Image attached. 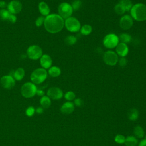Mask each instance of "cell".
<instances>
[{"mask_svg": "<svg viewBox=\"0 0 146 146\" xmlns=\"http://www.w3.org/2000/svg\"><path fill=\"white\" fill-rule=\"evenodd\" d=\"M44 26L48 32L55 34L60 32L64 26V21L58 14H51L45 17Z\"/></svg>", "mask_w": 146, "mask_h": 146, "instance_id": "6da1fadb", "label": "cell"}, {"mask_svg": "<svg viewBox=\"0 0 146 146\" xmlns=\"http://www.w3.org/2000/svg\"><path fill=\"white\" fill-rule=\"evenodd\" d=\"M103 60L106 64L113 66L117 63L119 57L115 52L111 50H108L104 53Z\"/></svg>", "mask_w": 146, "mask_h": 146, "instance_id": "ba28073f", "label": "cell"}, {"mask_svg": "<svg viewBox=\"0 0 146 146\" xmlns=\"http://www.w3.org/2000/svg\"><path fill=\"white\" fill-rule=\"evenodd\" d=\"M71 5L73 9V10L76 11L80 9V8L82 7V2L81 0H74Z\"/></svg>", "mask_w": 146, "mask_h": 146, "instance_id": "f546056e", "label": "cell"}, {"mask_svg": "<svg viewBox=\"0 0 146 146\" xmlns=\"http://www.w3.org/2000/svg\"><path fill=\"white\" fill-rule=\"evenodd\" d=\"M133 133L135 136L137 138L141 139L144 136V131L140 125H137L134 128Z\"/></svg>", "mask_w": 146, "mask_h": 146, "instance_id": "7402d4cb", "label": "cell"}, {"mask_svg": "<svg viewBox=\"0 0 146 146\" xmlns=\"http://www.w3.org/2000/svg\"><path fill=\"white\" fill-rule=\"evenodd\" d=\"M131 16L136 21H146V5L142 3H136L130 10Z\"/></svg>", "mask_w": 146, "mask_h": 146, "instance_id": "7a4b0ae2", "label": "cell"}, {"mask_svg": "<svg viewBox=\"0 0 146 146\" xmlns=\"http://www.w3.org/2000/svg\"><path fill=\"white\" fill-rule=\"evenodd\" d=\"M119 43V36L114 33H110L107 34L103 39V44L104 46L108 49L115 48Z\"/></svg>", "mask_w": 146, "mask_h": 146, "instance_id": "277c9868", "label": "cell"}, {"mask_svg": "<svg viewBox=\"0 0 146 146\" xmlns=\"http://www.w3.org/2000/svg\"><path fill=\"white\" fill-rule=\"evenodd\" d=\"M133 24V19L129 15H124L119 21L120 27L124 30L131 29Z\"/></svg>", "mask_w": 146, "mask_h": 146, "instance_id": "30bf717a", "label": "cell"}, {"mask_svg": "<svg viewBox=\"0 0 146 146\" xmlns=\"http://www.w3.org/2000/svg\"><path fill=\"white\" fill-rule=\"evenodd\" d=\"M119 40L121 41V42L124 43H128L131 42L132 39V37L128 33H122L120 35L119 37Z\"/></svg>", "mask_w": 146, "mask_h": 146, "instance_id": "484cf974", "label": "cell"}, {"mask_svg": "<svg viewBox=\"0 0 146 146\" xmlns=\"http://www.w3.org/2000/svg\"><path fill=\"white\" fill-rule=\"evenodd\" d=\"M139 111L137 109L131 108L127 113L128 118L131 121H136L139 117Z\"/></svg>", "mask_w": 146, "mask_h": 146, "instance_id": "ffe728a7", "label": "cell"}, {"mask_svg": "<svg viewBox=\"0 0 146 146\" xmlns=\"http://www.w3.org/2000/svg\"><path fill=\"white\" fill-rule=\"evenodd\" d=\"M2 87L6 89H11L15 86V79L11 75H5L1 79Z\"/></svg>", "mask_w": 146, "mask_h": 146, "instance_id": "4fadbf2b", "label": "cell"}, {"mask_svg": "<svg viewBox=\"0 0 146 146\" xmlns=\"http://www.w3.org/2000/svg\"><path fill=\"white\" fill-rule=\"evenodd\" d=\"M114 10L115 11V13L119 15H123L125 13V10L124 9V8L123 7V6L120 3H117L115 7H114Z\"/></svg>", "mask_w": 146, "mask_h": 146, "instance_id": "f1b7e54d", "label": "cell"}, {"mask_svg": "<svg viewBox=\"0 0 146 146\" xmlns=\"http://www.w3.org/2000/svg\"><path fill=\"white\" fill-rule=\"evenodd\" d=\"M48 74L49 75H50L51 77L56 78L59 76L61 74V70L60 68L57 66H51L50 68H48Z\"/></svg>", "mask_w": 146, "mask_h": 146, "instance_id": "d6986e66", "label": "cell"}, {"mask_svg": "<svg viewBox=\"0 0 146 146\" xmlns=\"http://www.w3.org/2000/svg\"><path fill=\"white\" fill-rule=\"evenodd\" d=\"M73 9L71 5L67 2L61 3L58 8V14L63 18L67 19L71 17L73 13Z\"/></svg>", "mask_w": 146, "mask_h": 146, "instance_id": "52a82bcc", "label": "cell"}, {"mask_svg": "<svg viewBox=\"0 0 146 146\" xmlns=\"http://www.w3.org/2000/svg\"><path fill=\"white\" fill-rule=\"evenodd\" d=\"M7 10L12 14H17L19 13L22 9V5L20 1L17 0H13L10 1L7 5Z\"/></svg>", "mask_w": 146, "mask_h": 146, "instance_id": "8fae6325", "label": "cell"}, {"mask_svg": "<svg viewBox=\"0 0 146 146\" xmlns=\"http://www.w3.org/2000/svg\"><path fill=\"white\" fill-rule=\"evenodd\" d=\"M125 140V137L124 136L120 135V134H118L115 137V141L119 144H124Z\"/></svg>", "mask_w": 146, "mask_h": 146, "instance_id": "1f68e13d", "label": "cell"}, {"mask_svg": "<svg viewBox=\"0 0 146 146\" xmlns=\"http://www.w3.org/2000/svg\"><path fill=\"white\" fill-rule=\"evenodd\" d=\"M47 71L43 68H38L34 70L31 75L30 79L34 84H39L43 83L47 78Z\"/></svg>", "mask_w": 146, "mask_h": 146, "instance_id": "3957f363", "label": "cell"}, {"mask_svg": "<svg viewBox=\"0 0 146 146\" xmlns=\"http://www.w3.org/2000/svg\"><path fill=\"white\" fill-rule=\"evenodd\" d=\"M92 31V27L91 25L88 24H85L81 26L80 31L81 34L83 35H88L91 34Z\"/></svg>", "mask_w": 146, "mask_h": 146, "instance_id": "603a6c76", "label": "cell"}, {"mask_svg": "<svg viewBox=\"0 0 146 146\" xmlns=\"http://www.w3.org/2000/svg\"><path fill=\"white\" fill-rule=\"evenodd\" d=\"M74 105L78 107H80L83 104V100L80 98H76L74 99Z\"/></svg>", "mask_w": 146, "mask_h": 146, "instance_id": "8d00e7d4", "label": "cell"}, {"mask_svg": "<svg viewBox=\"0 0 146 146\" xmlns=\"http://www.w3.org/2000/svg\"><path fill=\"white\" fill-rule=\"evenodd\" d=\"M47 95L50 99L58 100L63 97V93L60 88L57 87H52L47 90Z\"/></svg>", "mask_w": 146, "mask_h": 146, "instance_id": "7c38bea8", "label": "cell"}, {"mask_svg": "<svg viewBox=\"0 0 146 146\" xmlns=\"http://www.w3.org/2000/svg\"><path fill=\"white\" fill-rule=\"evenodd\" d=\"M6 7H7L6 2L3 1H0V8L2 9H4Z\"/></svg>", "mask_w": 146, "mask_h": 146, "instance_id": "74e56055", "label": "cell"}, {"mask_svg": "<svg viewBox=\"0 0 146 146\" xmlns=\"http://www.w3.org/2000/svg\"><path fill=\"white\" fill-rule=\"evenodd\" d=\"M10 14L7 10L5 9H1L0 10V19L2 21H7Z\"/></svg>", "mask_w": 146, "mask_h": 146, "instance_id": "83f0119b", "label": "cell"}, {"mask_svg": "<svg viewBox=\"0 0 146 146\" xmlns=\"http://www.w3.org/2000/svg\"><path fill=\"white\" fill-rule=\"evenodd\" d=\"M117 63H119V64L120 67H124L127 64V60L125 57H120V58H119Z\"/></svg>", "mask_w": 146, "mask_h": 146, "instance_id": "836d02e7", "label": "cell"}, {"mask_svg": "<svg viewBox=\"0 0 146 146\" xmlns=\"http://www.w3.org/2000/svg\"><path fill=\"white\" fill-rule=\"evenodd\" d=\"M36 94H38L39 96H44V92L42 90H37L36 91Z\"/></svg>", "mask_w": 146, "mask_h": 146, "instance_id": "ab89813d", "label": "cell"}, {"mask_svg": "<svg viewBox=\"0 0 146 146\" xmlns=\"http://www.w3.org/2000/svg\"><path fill=\"white\" fill-rule=\"evenodd\" d=\"M45 17L44 16H40L35 21V25L38 27H40L42 25H44Z\"/></svg>", "mask_w": 146, "mask_h": 146, "instance_id": "d6a6232c", "label": "cell"}, {"mask_svg": "<svg viewBox=\"0 0 146 146\" xmlns=\"http://www.w3.org/2000/svg\"><path fill=\"white\" fill-rule=\"evenodd\" d=\"M25 76V70L23 68H18L14 71L13 74V77L15 80H21Z\"/></svg>", "mask_w": 146, "mask_h": 146, "instance_id": "ac0fdd59", "label": "cell"}, {"mask_svg": "<svg viewBox=\"0 0 146 146\" xmlns=\"http://www.w3.org/2000/svg\"><path fill=\"white\" fill-rule=\"evenodd\" d=\"M116 48V53L120 57H125L129 52V48L127 44L120 42Z\"/></svg>", "mask_w": 146, "mask_h": 146, "instance_id": "5bb4252c", "label": "cell"}, {"mask_svg": "<svg viewBox=\"0 0 146 146\" xmlns=\"http://www.w3.org/2000/svg\"><path fill=\"white\" fill-rule=\"evenodd\" d=\"M37 88L35 84L31 82H27L21 87V92L22 95L26 98H30L36 94Z\"/></svg>", "mask_w": 146, "mask_h": 146, "instance_id": "5b68a950", "label": "cell"}, {"mask_svg": "<svg viewBox=\"0 0 146 146\" xmlns=\"http://www.w3.org/2000/svg\"><path fill=\"white\" fill-rule=\"evenodd\" d=\"M75 109L74 104L68 101L65 102L60 107V111L64 115H70L72 113Z\"/></svg>", "mask_w": 146, "mask_h": 146, "instance_id": "9a60e30c", "label": "cell"}, {"mask_svg": "<svg viewBox=\"0 0 146 146\" xmlns=\"http://www.w3.org/2000/svg\"><path fill=\"white\" fill-rule=\"evenodd\" d=\"M138 146H146V139H144L140 141Z\"/></svg>", "mask_w": 146, "mask_h": 146, "instance_id": "f35d334b", "label": "cell"}, {"mask_svg": "<svg viewBox=\"0 0 146 146\" xmlns=\"http://www.w3.org/2000/svg\"><path fill=\"white\" fill-rule=\"evenodd\" d=\"M124 144L126 146H136L138 144V140L134 136H128L125 137Z\"/></svg>", "mask_w": 146, "mask_h": 146, "instance_id": "44dd1931", "label": "cell"}, {"mask_svg": "<svg viewBox=\"0 0 146 146\" xmlns=\"http://www.w3.org/2000/svg\"><path fill=\"white\" fill-rule=\"evenodd\" d=\"M52 63V60L50 55L47 54L42 55L40 58V64L42 68L44 69L50 68Z\"/></svg>", "mask_w": 146, "mask_h": 146, "instance_id": "2e32d148", "label": "cell"}, {"mask_svg": "<svg viewBox=\"0 0 146 146\" xmlns=\"http://www.w3.org/2000/svg\"><path fill=\"white\" fill-rule=\"evenodd\" d=\"M64 26L68 31L71 33H76L80 30L81 25L77 18L70 17L64 20Z\"/></svg>", "mask_w": 146, "mask_h": 146, "instance_id": "8992f818", "label": "cell"}, {"mask_svg": "<svg viewBox=\"0 0 146 146\" xmlns=\"http://www.w3.org/2000/svg\"><path fill=\"white\" fill-rule=\"evenodd\" d=\"M17 21V17L14 15V14H11L7 19V21L9 22L10 23H14Z\"/></svg>", "mask_w": 146, "mask_h": 146, "instance_id": "d590c367", "label": "cell"}, {"mask_svg": "<svg viewBox=\"0 0 146 146\" xmlns=\"http://www.w3.org/2000/svg\"><path fill=\"white\" fill-rule=\"evenodd\" d=\"M38 9L42 16H47L50 14V9L48 5L44 1H41L38 5Z\"/></svg>", "mask_w": 146, "mask_h": 146, "instance_id": "e0dca14e", "label": "cell"}, {"mask_svg": "<svg viewBox=\"0 0 146 146\" xmlns=\"http://www.w3.org/2000/svg\"><path fill=\"white\" fill-rule=\"evenodd\" d=\"M50 98L47 96H43L40 99V104L44 108H48L51 105Z\"/></svg>", "mask_w": 146, "mask_h": 146, "instance_id": "cb8c5ba5", "label": "cell"}, {"mask_svg": "<svg viewBox=\"0 0 146 146\" xmlns=\"http://www.w3.org/2000/svg\"><path fill=\"white\" fill-rule=\"evenodd\" d=\"M119 3L123 6L125 11H130L133 6L131 0H120Z\"/></svg>", "mask_w": 146, "mask_h": 146, "instance_id": "d4e9b609", "label": "cell"}, {"mask_svg": "<svg viewBox=\"0 0 146 146\" xmlns=\"http://www.w3.org/2000/svg\"><path fill=\"white\" fill-rule=\"evenodd\" d=\"M64 98L68 100V101H71V100H73L75 99V94L71 91H67L65 94H64Z\"/></svg>", "mask_w": 146, "mask_h": 146, "instance_id": "4dcf8cb0", "label": "cell"}, {"mask_svg": "<svg viewBox=\"0 0 146 146\" xmlns=\"http://www.w3.org/2000/svg\"><path fill=\"white\" fill-rule=\"evenodd\" d=\"M36 112L38 113H39V114H41L42 113H43V108H42V107H39V108H38L37 109H36Z\"/></svg>", "mask_w": 146, "mask_h": 146, "instance_id": "60d3db41", "label": "cell"}, {"mask_svg": "<svg viewBox=\"0 0 146 146\" xmlns=\"http://www.w3.org/2000/svg\"><path fill=\"white\" fill-rule=\"evenodd\" d=\"M43 52L42 48L37 45H32L29 47L27 50L28 57L32 60H37L42 56Z\"/></svg>", "mask_w": 146, "mask_h": 146, "instance_id": "9c48e42d", "label": "cell"}, {"mask_svg": "<svg viewBox=\"0 0 146 146\" xmlns=\"http://www.w3.org/2000/svg\"><path fill=\"white\" fill-rule=\"evenodd\" d=\"M35 112V110L33 107H29L26 110V114L28 116H32Z\"/></svg>", "mask_w": 146, "mask_h": 146, "instance_id": "e575fe53", "label": "cell"}, {"mask_svg": "<svg viewBox=\"0 0 146 146\" xmlns=\"http://www.w3.org/2000/svg\"><path fill=\"white\" fill-rule=\"evenodd\" d=\"M64 42L66 44L69 46H72L76 43L77 39L74 35H68L65 38Z\"/></svg>", "mask_w": 146, "mask_h": 146, "instance_id": "4316f807", "label": "cell"}]
</instances>
